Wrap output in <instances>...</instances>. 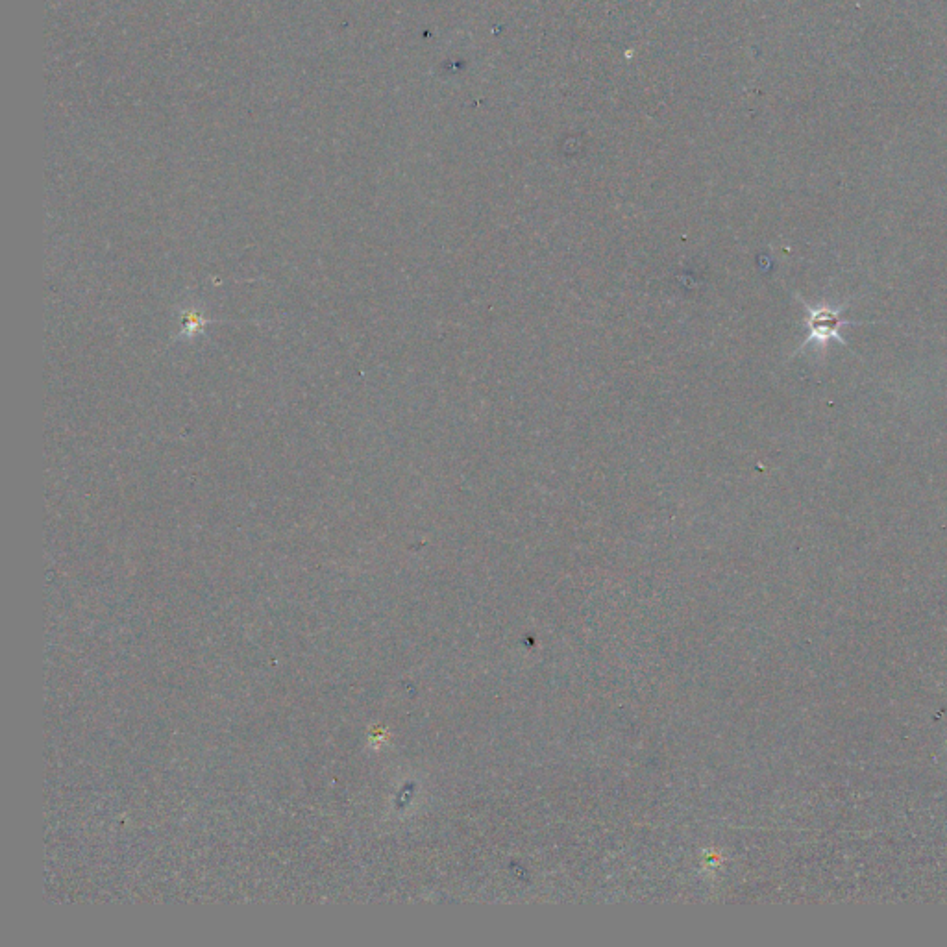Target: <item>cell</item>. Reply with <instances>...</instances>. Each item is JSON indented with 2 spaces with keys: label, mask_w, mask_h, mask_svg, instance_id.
I'll use <instances>...</instances> for the list:
<instances>
[{
  "label": "cell",
  "mask_w": 947,
  "mask_h": 947,
  "mask_svg": "<svg viewBox=\"0 0 947 947\" xmlns=\"http://www.w3.org/2000/svg\"><path fill=\"white\" fill-rule=\"evenodd\" d=\"M805 308L809 311V319H807L809 339L805 345L825 343L829 339H838L842 345H846V339L840 335V328L849 324H859V322L842 319V308H812L809 304H805Z\"/></svg>",
  "instance_id": "1"
}]
</instances>
